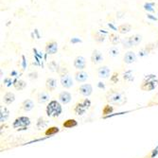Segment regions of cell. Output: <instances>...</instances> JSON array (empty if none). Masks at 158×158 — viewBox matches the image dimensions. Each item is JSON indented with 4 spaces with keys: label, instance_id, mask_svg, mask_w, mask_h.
Segmentation results:
<instances>
[{
    "label": "cell",
    "instance_id": "30",
    "mask_svg": "<svg viewBox=\"0 0 158 158\" xmlns=\"http://www.w3.org/2000/svg\"><path fill=\"white\" fill-rule=\"evenodd\" d=\"M95 40L98 41V42H103L104 41V36L102 35V34H99V33H96Z\"/></svg>",
    "mask_w": 158,
    "mask_h": 158
},
{
    "label": "cell",
    "instance_id": "29",
    "mask_svg": "<svg viewBox=\"0 0 158 158\" xmlns=\"http://www.w3.org/2000/svg\"><path fill=\"white\" fill-rule=\"evenodd\" d=\"M109 53H110V55H111V56H113V57H116V56H118V53H119V50H118V48H116V47H113V48H110V50H109Z\"/></svg>",
    "mask_w": 158,
    "mask_h": 158
},
{
    "label": "cell",
    "instance_id": "19",
    "mask_svg": "<svg viewBox=\"0 0 158 158\" xmlns=\"http://www.w3.org/2000/svg\"><path fill=\"white\" fill-rule=\"evenodd\" d=\"M10 117V111L8 110V108L6 106H1V109H0V121L2 123L5 122Z\"/></svg>",
    "mask_w": 158,
    "mask_h": 158
},
{
    "label": "cell",
    "instance_id": "27",
    "mask_svg": "<svg viewBox=\"0 0 158 158\" xmlns=\"http://www.w3.org/2000/svg\"><path fill=\"white\" fill-rule=\"evenodd\" d=\"M113 111H114L113 106H111V105H109V104H106V105L103 107V109H102V114H109L113 113Z\"/></svg>",
    "mask_w": 158,
    "mask_h": 158
},
{
    "label": "cell",
    "instance_id": "14",
    "mask_svg": "<svg viewBox=\"0 0 158 158\" xmlns=\"http://www.w3.org/2000/svg\"><path fill=\"white\" fill-rule=\"evenodd\" d=\"M110 72H111L110 68H109L108 66H106V65L100 66V67L98 69V77H99V78H102V79H107V78L110 76Z\"/></svg>",
    "mask_w": 158,
    "mask_h": 158
},
{
    "label": "cell",
    "instance_id": "17",
    "mask_svg": "<svg viewBox=\"0 0 158 158\" xmlns=\"http://www.w3.org/2000/svg\"><path fill=\"white\" fill-rule=\"evenodd\" d=\"M33 107H34V103L31 99H26L21 104V110L25 112H30L31 110L33 109Z\"/></svg>",
    "mask_w": 158,
    "mask_h": 158
},
{
    "label": "cell",
    "instance_id": "21",
    "mask_svg": "<svg viewBox=\"0 0 158 158\" xmlns=\"http://www.w3.org/2000/svg\"><path fill=\"white\" fill-rule=\"evenodd\" d=\"M78 126V121L74 118H69L66 119L64 123H63V127L65 129H71V128H74Z\"/></svg>",
    "mask_w": 158,
    "mask_h": 158
},
{
    "label": "cell",
    "instance_id": "8",
    "mask_svg": "<svg viewBox=\"0 0 158 158\" xmlns=\"http://www.w3.org/2000/svg\"><path fill=\"white\" fill-rule=\"evenodd\" d=\"M78 91L81 95H82L84 97H89L93 92V87H92V85L89 83H84V84H81L80 86Z\"/></svg>",
    "mask_w": 158,
    "mask_h": 158
},
{
    "label": "cell",
    "instance_id": "1",
    "mask_svg": "<svg viewBox=\"0 0 158 158\" xmlns=\"http://www.w3.org/2000/svg\"><path fill=\"white\" fill-rule=\"evenodd\" d=\"M106 100L110 104L123 105L126 102V96L118 90H110L106 94Z\"/></svg>",
    "mask_w": 158,
    "mask_h": 158
},
{
    "label": "cell",
    "instance_id": "3",
    "mask_svg": "<svg viewBox=\"0 0 158 158\" xmlns=\"http://www.w3.org/2000/svg\"><path fill=\"white\" fill-rule=\"evenodd\" d=\"M31 124V121L30 118L26 117V116H22V117L17 118L13 121L12 127H13V129H16L18 131H25Z\"/></svg>",
    "mask_w": 158,
    "mask_h": 158
},
{
    "label": "cell",
    "instance_id": "10",
    "mask_svg": "<svg viewBox=\"0 0 158 158\" xmlns=\"http://www.w3.org/2000/svg\"><path fill=\"white\" fill-rule=\"evenodd\" d=\"M74 67L78 70H83L86 66V61L82 56H78L74 60Z\"/></svg>",
    "mask_w": 158,
    "mask_h": 158
},
{
    "label": "cell",
    "instance_id": "32",
    "mask_svg": "<svg viewBox=\"0 0 158 158\" xmlns=\"http://www.w3.org/2000/svg\"><path fill=\"white\" fill-rule=\"evenodd\" d=\"M118 74L116 72V73H114V75H113V77L111 78V80H112V81H114V82H117L118 81V80H117V78H118Z\"/></svg>",
    "mask_w": 158,
    "mask_h": 158
},
{
    "label": "cell",
    "instance_id": "24",
    "mask_svg": "<svg viewBox=\"0 0 158 158\" xmlns=\"http://www.w3.org/2000/svg\"><path fill=\"white\" fill-rule=\"evenodd\" d=\"M48 119H46L45 118H38V120H37V124H36V126H37V128L38 129H43V128H46L47 126H48Z\"/></svg>",
    "mask_w": 158,
    "mask_h": 158
},
{
    "label": "cell",
    "instance_id": "16",
    "mask_svg": "<svg viewBox=\"0 0 158 158\" xmlns=\"http://www.w3.org/2000/svg\"><path fill=\"white\" fill-rule=\"evenodd\" d=\"M46 88L49 92H53L57 88V81L54 78H48L46 81Z\"/></svg>",
    "mask_w": 158,
    "mask_h": 158
},
{
    "label": "cell",
    "instance_id": "11",
    "mask_svg": "<svg viewBox=\"0 0 158 158\" xmlns=\"http://www.w3.org/2000/svg\"><path fill=\"white\" fill-rule=\"evenodd\" d=\"M123 61L127 64H131L135 63L136 61V55H135V53L134 51H128V52H126L124 57H123Z\"/></svg>",
    "mask_w": 158,
    "mask_h": 158
},
{
    "label": "cell",
    "instance_id": "2",
    "mask_svg": "<svg viewBox=\"0 0 158 158\" xmlns=\"http://www.w3.org/2000/svg\"><path fill=\"white\" fill-rule=\"evenodd\" d=\"M46 113L49 118H58L63 113L62 105L57 100H51L46 108Z\"/></svg>",
    "mask_w": 158,
    "mask_h": 158
},
{
    "label": "cell",
    "instance_id": "5",
    "mask_svg": "<svg viewBox=\"0 0 158 158\" xmlns=\"http://www.w3.org/2000/svg\"><path fill=\"white\" fill-rule=\"evenodd\" d=\"M141 41H142V36L139 34H135L133 36H130V37H127V38L123 39L121 41V43H122L124 48H132V47L138 46L141 43Z\"/></svg>",
    "mask_w": 158,
    "mask_h": 158
},
{
    "label": "cell",
    "instance_id": "20",
    "mask_svg": "<svg viewBox=\"0 0 158 158\" xmlns=\"http://www.w3.org/2000/svg\"><path fill=\"white\" fill-rule=\"evenodd\" d=\"M3 100L6 104H11L15 100V95L11 92H7L3 97Z\"/></svg>",
    "mask_w": 158,
    "mask_h": 158
},
{
    "label": "cell",
    "instance_id": "25",
    "mask_svg": "<svg viewBox=\"0 0 158 158\" xmlns=\"http://www.w3.org/2000/svg\"><path fill=\"white\" fill-rule=\"evenodd\" d=\"M13 86H14V88H15L16 90H23L27 86V83H26V81H24L22 80H19V81H16L15 82L13 83Z\"/></svg>",
    "mask_w": 158,
    "mask_h": 158
},
{
    "label": "cell",
    "instance_id": "31",
    "mask_svg": "<svg viewBox=\"0 0 158 158\" xmlns=\"http://www.w3.org/2000/svg\"><path fill=\"white\" fill-rule=\"evenodd\" d=\"M152 5H153V4H146V5H145V9H146L147 10L153 11V9L152 8Z\"/></svg>",
    "mask_w": 158,
    "mask_h": 158
},
{
    "label": "cell",
    "instance_id": "4",
    "mask_svg": "<svg viewBox=\"0 0 158 158\" xmlns=\"http://www.w3.org/2000/svg\"><path fill=\"white\" fill-rule=\"evenodd\" d=\"M157 85V80L155 75H147L144 81L140 85V89L143 91H152Z\"/></svg>",
    "mask_w": 158,
    "mask_h": 158
},
{
    "label": "cell",
    "instance_id": "28",
    "mask_svg": "<svg viewBox=\"0 0 158 158\" xmlns=\"http://www.w3.org/2000/svg\"><path fill=\"white\" fill-rule=\"evenodd\" d=\"M123 78H124V80H127V81H134V77L132 76V71H131V70H129V71H127V72H125Z\"/></svg>",
    "mask_w": 158,
    "mask_h": 158
},
{
    "label": "cell",
    "instance_id": "9",
    "mask_svg": "<svg viewBox=\"0 0 158 158\" xmlns=\"http://www.w3.org/2000/svg\"><path fill=\"white\" fill-rule=\"evenodd\" d=\"M58 51V44L55 41L48 42L46 45V52L49 55H53Z\"/></svg>",
    "mask_w": 158,
    "mask_h": 158
},
{
    "label": "cell",
    "instance_id": "23",
    "mask_svg": "<svg viewBox=\"0 0 158 158\" xmlns=\"http://www.w3.org/2000/svg\"><path fill=\"white\" fill-rule=\"evenodd\" d=\"M60 132V129L56 126H51V127H48L47 129V131L45 132V135H48V136H50V135H54L56 134H58Z\"/></svg>",
    "mask_w": 158,
    "mask_h": 158
},
{
    "label": "cell",
    "instance_id": "13",
    "mask_svg": "<svg viewBox=\"0 0 158 158\" xmlns=\"http://www.w3.org/2000/svg\"><path fill=\"white\" fill-rule=\"evenodd\" d=\"M71 99H72V96L67 91H63L59 94V100L63 104H68Z\"/></svg>",
    "mask_w": 158,
    "mask_h": 158
},
{
    "label": "cell",
    "instance_id": "6",
    "mask_svg": "<svg viewBox=\"0 0 158 158\" xmlns=\"http://www.w3.org/2000/svg\"><path fill=\"white\" fill-rule=\"evenodd\" d=\"M90 105H91V102L88 98H85L84 100H82V102H78L75 105L74 112L77 114H79V116H82V114H85V112L89 109Z\"/></svg>",
    "mask_w": 158,
    "mask_h": 158
},
{
    "label": "cell",
    "instance_id": "18",
    "mask_svg": "<svg viewBox=\"0 0 158 158\" xmlns=\"http://www.w3.org/2000/svg\"><path fill=\"white\" fill-rule=\"evenodd\" d=\"M75 79L78 82H84L86 80L88 79V74L82 70H80L75 73Z\"/></svg>",
    "mask_w": 158,
    "mask_h": 158
},
{
    "label": "cell",
    "instance_id": "12",
    "mask_svg": "<svg viewBox=\"0 0 158 158\" xmlns=\"http://www.w3.org/2000/svg\"><path fill=\"white\" fill-rule=\"evenodd\" d=\"M91 61L95 64L102 63L103 61V56H102V52H100L99 50H98V49H95L93 51L92 55H91Z\"/></svg>",
    "mask_w": 158,
    "mask_h": 158
},
{
    "label": "cell",
    "instance_id": "26",
    "mask_svg": "<svg viewBox=\"0 0 158 158\" xmlns=\"http://www.w3.org/2000/svg\"><path fill=\"white\" fill-rule=\"evenodd\" d=\"M109 40H110V42L112 43L113 45H118V43L121 42L119 36L117 35V34H114V33H111V34L109 35Z\"/></svg>",
    "mask_w": 158,
    "mask_h": 158
},
{
    "label": "cell",
    "instance_id": "22",
    "mask_svg": "<svg viewBox=\"0 0 158 158\" xmlns=\"http://www.w3.org/2000/svg\"><path fill=\"white\" fill-rule=\"evenodd\" d=\"M118 32L121 34H126L132 31V26L130 24H122L118 27Z\"/></svg>",
    "mask_w": 158,
    "mask_h": 158
},
{
    "label": "cell",
    "instance_id": "7",
    "mask_svg": "<svg viewBox=\"0 0 158 158\" xmlns=\"http://www.w3.org/2000/svg\"><path fill=\"white\" fill-rule=\"evenodd\" d=\"M61 84L63 87H64L66 89L71 88L74 84L72 77H71L69 74H64V75L61 76Z\"/></svg>",
    "mask_w": 158,
    "mask_h": 158
},
{
    "label": "cell",
    "instance_id": "15",
    "mask_svg": "<svg viewBox=\"0 0 158 158\" xmlns=\"http://www.w3.org/2000/svg\"><path fill=\"white\" fill-rule=\"evenodd\" d=\"M50 98V96L48 94V92L47 91H42V92H39L38 95H37V102L39 103H46L48 102Z\"/></svg>",
    "mask_w": 158,
    "mask_h": 158
}]
</instances>
